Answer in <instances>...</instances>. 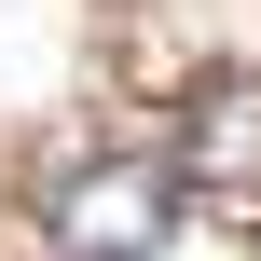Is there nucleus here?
<instances>
[{
    "label": "nucleus",
    "mask_w": 261,
    "mask_h": 261,
    "mask_svg": "<svg viewBox=\"0 0 261 261\" xmlns=\"http://www.w3.org/2000/svg\"><path fill=\"white\" fill-rule=\"evenodd\" d=\"M179 179H193V165L96 151V165H69V179L41 193V234H55L69 261H165V234H179Z\"/></svg>",
    "instance_id": "nucleus-1"
},
{
    "label": "nucleus",
    "mask_w": 261,
    "mask_h": 261,
    "mask_svg": "<svg viewBox=\"0 0 261 261\" xmlns=\"http://www.w3.org/2000/svg\"><path fill=\"white\" fill-rule=\"evenodd\" d=\"M179 165H193L206 193H261V69L193 83V110H179Z\"/></svg>",
    "instance_id": "nucleus-2"
}]
</instances>
